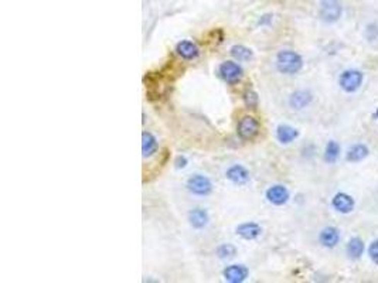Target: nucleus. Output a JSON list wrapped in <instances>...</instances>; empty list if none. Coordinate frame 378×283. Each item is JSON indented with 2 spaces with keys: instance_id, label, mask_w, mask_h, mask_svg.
<instances>
[{
  "instance_id": "f257e3e1",
  "label": "nucleus",
  "mask_w": 378,
  "mask_h": 283,
  "mask_svg": "<svg viewBox=\"0 0 378 283\" xmlns=\"http://www.w3.org/2000/svg\"><path fill=\"white\" fill-rule=\"evenodd\" d=\"M276 68L286 75L297 74L303 68V58L292 50H282L276 56Z\"/></svg>"
},
{
  "instance_id": "f03ea898",
  "label": "nucleus",
  "mask_w": 378,
  "mask_h": 283,
  "mask_svg": "<svg viewBox=\"0 0 378 283\" xmlns=\"http://www.w3.org/2000/svg\"><path fill=\"white\" fill-rule=\"evenodd\" d=\"M363 78L364 76H363L361 71H358V69H346L338 78V85L344 92L353 94V92L360 90V87L363 84Z\"/></svg>"
},
{
  "instance_id": "7ed1b4c3",
  "label": "nucleus",
  "mask_w": 378,
  "mask_h": 283,
  "mask_svg": "<svg viewBox=\"0 0 378 283\" xmlns=\"http://www.w3.org/2000/svg\"><path fill=\"white\" fill-rule=\"evenodd\" d=\"M187 190L194 195H200L204 197L213 191V183L211 180L203 176V174H194L190 179L187 180Z\"/></svg>"
},
{
  "instance_id": "20e7f679",
  "label": "nucleus",
  "mask_w": 378,
  "mask_h": 283,
  "mask_svg": "<svg viewBox=\"0 0 378 283\" xmlns=\"http://www.w3.org/2000/svg\"><path fill=\"white\" fill-rule=\"evenodd\" d=\"M218 74L220 76L230 85L240 83L241 78L244 75V69L238 62L234 61H224L218 67Z\"/></svg>"
},
{
  "instance_id": "39448f33",
  "label": "nucleus",
  "mask_w": 378,
  "mask_h": 283,
  "mask_svg": "<svg viewBox=\"0 0 378 283\" xmlns=\"http://www.w3.org/2000/svg\"><path fill=\"white\" fill-rule=\"evenodd\" d=\"M319 16L324 23H336L342 17V5L338 3V0H322Z\"/></svg>"
},
{
  "instance_id": "423d86ee",
  "label": "nucleus",
  "mask_w": 378,
  "mask_h": 283,
  "mask_svg": "<svg viewBox=\"0 0 378 283\" xmlns=\"http://www.w3.org/2000/svg\"><path fill=\"white\" fill-rule=\"evenodd\" d=\"M237 132L242 140H252L259 133V122L254 116L241 117Z\"/></svg>"
},
{
  "instance_id": "0eeeda50",
  "label": "nucleus",
  "mask_w": 378,
  "mask_h": 283,
  "mask_svg": "<svg viewBox=\"0 0 378 283\" xmlns=\"http://www.w3.org/2000/svg\"><path fill=\"white\" fill-rule=\"evenodd\" d=\"M267 200L274 204V206H283L286 204L289 200V190L282 184H275V186H271L267 190Z\"/></svg>"
},
{
  "instance_id": "6e6552de",
  "label": "nucleus",
  "mask_w": 378,
  "mask_h": 283,
  "mask_svg": "<svg viewBox=\"0 0 378 283\" xmlns=\"http://www.w3.org/2000/svg\"><path fill=\"white\" fill-rule=\"evenodd\" d=\"M313 101V95L310 91L299 90L295 91L290 97H289V105L290 108H293L296 111H302L306 106H309Z\"/></svg>"
},
{
  "instance_id": "1a4fd4ad",
  "label": "nucleus",
  "mask_w": 378,
  "mask_h": 283,
  "mask_svg": "<svg viewBox=\"0 0 378 283\" xmlns=\"http://www.w3.org/2000/svg\"><path fill=\"white\" fill-rule=\"evenodd\" d=\"M331 206L336 210L337 213H342V214H350L351 211L354 210V206L356 203L353 200V197L349 195L346 193H337L333 200H331Z\"/></svg>"
},
{
  "instance_id": "9d476101",
  "label": "nucleus",
  "mask_w": 378,
  "mask_h": 283,
  "mask_svg": "<svg viewBox=\"0 0 378 283\" xmlns=\"http://www.w3.org/2000/svg\"><path fill=\"white\" fill-rule=\"evenodd\" d=\"M224 279L230 283H242L248 277V269L244 265H230L222 272Z\"/></svg>"
},
{
  "instance_id": "9b49d317",
  "label": "nucleus",
  "mask_w": 378,
  "mask_h": 283,
  "mask_svg": "<svg viewBox=\"0 0 378 283\" xmlns=\"http://www.w3.org/2000/svg\"><path fill=\"white\" fill-rule=\"evenodd\" d=\"M235 234L245 241H254L262 234V228L256 222H244L235 228Z\"/></svg>"
},
{
  "instance_id": "f8f14e48",
  "label": "nucleus",
  "mask_w": 378,
  "mask_h": 283,
  "mask_svg": "<svg viewBox=\"0 0 378 283\" xmlns=\"http://www.w3.org/2000/svg\"><path fill=\"white\" fill-rule=\"evenodd\" d=\"M225 177H227L231 183H234L237 186H244V184H247L249 179H251V176H249V172H248L247 169L244 166H241V165H234V166H231L225 173Z\"/></svg>"
},
{
  "instance_id": "ddd939ff",
  "label": "nucleus",
  "mask_w": 378,
  "mask_h": 283,
  "mask_svg": "<svg viewBox=\"0 0 378 283\" xmlns=\"http://www.w3.org/2000/svg\"><path fill=\"white\" fill-rule=\"evenodd\" d=\"M319 241L324 248H334L340 242V231L334 227H326L319 235Z\"/></svg>"
},
{
  "instance_id": "4468645a",
  "label": "nucleus",
  "mask_w": 378,
  "mask_h": 283,
  "mask_svg": "<svg viewBox=\"0 0 378 283\" xmlns=\"http://www.w3.org/2000/svg\"><path fill=\"white\" fill-rule=\"evenodd\" d=\"M176 53L179 54L183 60H194L199 57L200 50L196 43L190 42V40H183L176 46Z\"/></svg>"
},
{
  "instance_id": "2eb2a0df",
  "label": "nucleus",
  "mask_w": 378,
  "mask_h": 283,
  "mask_svg": "<svg viewBox=\"0 0 378 283\" xmlns=\"http://www.w3.org/2000/svg\"><path fill=\"white\" fill-rule=\"evenodd\" d=\"M188 221L190 225L196 229H203L208 225L210 217L204 208H193L192 211L188 213Z\"/></svg>"
},
{
  "instance_id": "dca6fc26",
  "label": "nucleus",
  "mask_w": 378,
  "mask_h": 283,
  "mask_svg": "<svg viewBox=\"0 0 378 283\" xmlns=\"http://www.w3.org/2000/svg\"><path fill=\"white\" fill-rule=\"evenodd\" d=\"M299 136V132L290 125H279L276 128V139L282 145H289Z\"/></svg>"
},
{
  "instance_id": "f3484780",
  "label": "nucleus",
  "mask_w": 378,
  "mask_h": 283,
  "mask_svg": "<svg viewBox=\"0 0 378 283\" xmlns=\"http://www.w3.org/2000/svg\"><path fill=\"white\" fill-rule=\"evenodd\" d=\"M368 154V147L365 145H361V143H357V145H353L347 150L346 153V160L350 161V163H357V161H361L363 159L367 157Z\"/></svg>"
},
{
  "instance_id": "a211bd4d",
  "label": "nucleus",
  "mask_w": 378,
  "mask_h": 283,
  "mask_svg": "<svg viewBox=\"0 0 378 283\" xmlns=\"http://www.w3.org/2000/svg\"><path fill=\"white\" fill-rule=\"evenodd\" d=\"M158 150V139L152 135L150 132L142 133V153L143 157H149Z\"/></svg>"
},
{
  "instance_id": "6ab92c4d",
  "label": "nucleus",
  "mask_w": 378,
  "mask_h": 283,
  "mask_svg": "<svg viewBox=\"0 0 378 283\" xmlns=\"http://www.w3.org/2000/svg\"><path fill=\"white\" fill-rule=\"evenodd\" d=\"M230 54L233 56L234 60L240 62H245V61H251L252 60V57H254V53H252V50L248 49L245 46H242V44H235L231 47L230 50Z\"/></svg>"
},
{
  "instance_id": "aec40b11",
  "label": "nucleus",
  "mask_w": 378,
  "mask_h": 283,
  "mask_svg": "<svg viewBox=\"0 0 378 283\" xmlns=\"http://www.w3.org/2000/svg\"><path fill=\"white\" fill-rule=\"evenodd\" d=\"M363 254H364V242L357 236L351 238L349 244H347V255H349V258L356 261V259H360Z\"/></svg>"
},
{
  "instance_id": "412c9836",
  "label": "nucleus",
  "mask_w": 378,
  "mask_h": 283,
  "mask_svg": "<svg viewBox=\"0 0 378 283\" xmlns=\"http://www.w3.org/2000/svg\"><path fill=\"white\" fill-rule=\"evenodd\" d=\"M338 157H340V146L334 140H330L324 149V160L327 163H336Z\"/></svg>"
},
{
  "instance_id": "4be33fe9",
  "label": "nucleus",
  "mask_w": 378,
  "mask_h": 283,
  "mask_svg": "<svg viewBox=\"0 0 378 283\" xmlns=\"http://www.w3.org/2000/svg\"><path fill=\"white\" fill-rule=\"evenodd\" d=\"M237 255V248L231 244H222L217 248V256L220 259H230V258H234Z\"/></svg>"
},
{
  "instance_id": "5701e85b",
  "label": "nucleus",
  "mask_w": 378,
  "mask_h": 283,
  "mask_svg": "<svg viewBox=\"0 0 378 283\" xmlns=\"http://www.w3.org/2000/svg\"><path fill=\"white\" fill-rule=\"evenodd\" d=\"M244 102L247 105L248 108L251 109H255L258 106V102H259V98H258V94L252 90H248L245 94H244Z\"/></svg>"
},
{
  "instance_id": "b1692460",
  "label": "nucleus",
  "mask_w": 378,
  "mask_h": 283,
  "mask_svg": "<svg viewBox=\"0 0 378 283\" xmlns=\"http://www.w3.org/2000/svg\"><path fill=\"white\" fill-rule=\"evenodd\" d=\"M368 256H370V259H371L372 262L378 265V239H375V241H372L370 244V247H368Z\"/></svg>"
},
{
  "instance_id": "393cba45",
  "label": "nucleus",
  "mask_w": 378,
  "mask_h": 283,
  "mask_svg": "<svg viewBox=\"0 0 378 283\" xmlns=\"http://www.w3.org/2000/svg\"><path fill=\"white\" fill-rule=\"evenodd\" d=\"M187 166V159L184 156H177L174 160V167L176 169H184Z\"/></svg>"
}]
</instances>
